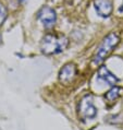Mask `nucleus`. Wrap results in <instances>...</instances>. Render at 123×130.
<instances>
[{
    "label": "nucleus",
    "instance_id": "nucleus-1",
    "mask_svg": "<svg viewBox=\"0 0 123 130\" xmlns=\"http://www.w3.org/2000/svg\"><path fill=\"white\" fill-rule=\"evenodd\" d=\"M69 45L66 35L57 33H47L40 42V52L46 56L57 55L64 52Z\"/></svg>",
    "mask_w": 123,
    "mask_h": 130
},
{
    "label": "nucleus",
    "instance_id": "nucleus-2",
    "mask_svg": "<svg viewBox=\"0 0 123 130\" xmlns=\"http://www.w3.org/2000/svg\"><path fill=\"white\" fill-rule=\"evenodd\" d=\"M120 43V36L115 32H111L108 35H106L100 43V45L97 47L95 54L92 57V62L96 66H99L105 61L113 50L117 48V46Z\"/></svg>",
    "mask_w": 123,
    "mask_h": 130
},
{
    "label": "nucleus",
    "instance_id": "nucleus-3",
    "mask_svg": "<svg viewBox=\"0 0 123 130\" xmlns=\"http://www.w3.org/2000/svg\"><path fill=\"white\" fill-rule=\"evenodd\" d=\"M78 116L83 121L92 120L97 116V108L94 105V99L92 94L83 96L78 103Z\"/></svg>",
    "mask_w": 123,
    "mask_h": 130
},
{
    "label": "nucleus",
    "instance_id": "nucleus-4",
    "mask_svg": "<svg viewBox=\"0 0 123 130\" xmlns=\"http://www.w3.org/2000/svg\"><path fill=\"white\" fill-rule=\"evenodd\" d=\"M36 17L46 28H51L57 22V13L49 6H43L36 13Z\"/></svg>",
    "mask_w": 123,
    "mask_h": 130
},
{
    "label": "nucleus",
    "instance_id": "nucleus-5",
    "mask_svg": "<svg viewBox=\"0 0 123 130\" xmlns=\"http://www.w3.org/2000/svg\"><path fill=\"white\" fill-rule=\"evenodd\" d=\"M77 69L76 66L72 62H69L61 68L59 71V81L62 82L63 84H69L70 82L74 80V78L76 77Z\"/></svg>",
    "mask_w": 123,
    "mask_h": 130
},
{
    "label": "nucleus",
    "instance_id": "nucleus-6",
    "mask_svg": "<svg viewBox=\"0 0 123 130\" xmlns=\"http://www.w3.org/2000/svg\"><path fill=\"white\" fill-rule=\"evenodd\" d=\"M94 8L100 18L108 19L112 14L113 6L111 0H94Z\"/></svg>",
    "mask_w": 123,
    "mask_h": 130
},
{
    "label": "nucleus",
    "instance_id": "nucleus-7",
    "mask_svg": "<svg viewBox=\"0 0 123 130\" xmlns=\"http://www.w3.org/2000/svg\"><path fill=\"white\" fill-rule=\"evenodd\" d=\"M97 78H98L99 80H101L102 82L107 83L108 85H111V86L115 85L119 81V78L115 77V75L112 73L106 66H100L99 67L98 72H97Z\"/></svg>",
    "mask_w": 123,
    "mask_h": 130
},
{
    "label": "nucleus",
    "instance_id": "nucleus-8",
    "mask_svg": "<svg viewBox=\"0 0 123 130\" xmlns=\"http://www.w3.org/2000/svg\"><path fill=\"white\" fill-rule=\"evenodd\" d=\"M122 93H123V88L113 85L109 91L105 94V99H106L108 102H114V101H117L119 97L122 95Z\"/></svg>",
    "mask_w": 123,
    "mask_h": 130
},
{
    "label": "nucleus",
    "instance_id": "nucleus-9",
    "mask_svg": "<svg viewBox=\"0 0 123 130\" xmlns=\"http://www.w3.org/2000/svg\"><path fill=\"white\" fill-rule=\"evenodd\" d=\"M7 17H8V11H7L6 7L2 5V3H0V26L3 24V22L6 21Z\"/></svg>",
    "mask_w": 123,
    "mask_h": 130
},
{
    "label": "nucleus",
    "instance_id": "nucleus-10",
    "mask_svg": "<svg viewBox=\"0 0 123 130\" xmlns=\"http://www.w3.org/2000/svg\"><path fill=\"white\" fill-rule=\"evenodd\" d=\"M119 12H123V1H122V5L120 6V8H119Z\"/></svg>",
    "mask_w": 123,
    "mask_h": 130
},
{
    "label": "nucleus",
    "instance_id": "nucleus-11",
    "mask_svg": "<svg viewBox=\"0 0 123 130\" xmlns=\"http://www.w3.org/2000/svg\"><path fill=\"white\" fill-rule=\"evenodd\" d=\"M26 1H27V0H19V2L21 3V5H24V3L26 2Z\"/></svg>",
    "mask_w": 123,
    "mask_h": 130
},
{
    "label": "nucleus",
    "instance_id": "nucleus-12",
    "mask_svg": "<svg viewBox=\"0 0 123 130\" xmlns=\"http://www.w3.org/2000/svg\"><path fill=\"white\" fill-rule=\"evenodd\" d=\"M0 43H1V35H0Z\"/></svg>",
    "mask_w": 123,
    "mask_h": 130
}]
</instances>
